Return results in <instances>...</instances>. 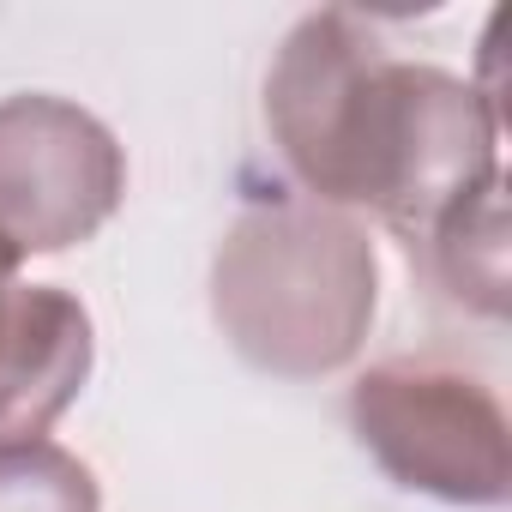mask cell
Returning a JSON list of instances; mask_svg holds the SVG:
<instances>
[{
  "mask_svg": "<svg viewBox=\"0 0 512 512\" xmlns=\"http://www.w3.org/2000/svg\"><path fill=\"white\" fill-rule=\"evenodd\" d=\"M350 422L392 482L452 506L506 500V410L482 380L440 362H380L356 380Z\"/></svg>",
  "mask_w": 512,
  "mask_h": 512,
  "instance_id": "obj_3",
  "label": "cell"
},
{
  "mask_svg": "<svg viewBox=\"0 0 512 512\" xmlns=\"http://www.w3.org/2000/svg\"><path fill=\"white\" fill-rule=\"evenodd\" d=\"M211 314L253 368L320 380L368 338L374 247L350 217L308 199L247 205L217 247Z\"/></svg>",
  "mask_w": 512,
  "mask_h": 512,
  "instance_id": "obj_2",
  "label": "cell"
},
{
  "mask_svg": "<svg viewBox=\"0 0 512 512\" xmlns=\"http://www.w3.org/2000/svg\"><path fill=\"white\" fill-rule=\"evenodd\" d=\"M266 121L296 181L368 205L410 241L500 181L494 103L446 67L392 61L344 7L302 19L266 79Z\"/></svg>",
  "mask_w": 512,
  "mask_h": 512,
  "instance_id": "obj_1",
  "label": "cell"
},
{
  "mask_svg": "<svg viewBox=\"0 0 512 512\" xmlns=\"http://www.w3.org/2000/svg\"><path fill=\"white\" fill-rule=\"evenodd\" d=\"M428 241H434V260H440L446 290H458L482 314H500L506 308V217H500V181L488 193H476L470 205H458Z\"/></svg>",
  "mask_w": 512,
  "mask_h": 512,
  "instance_id": "obj_6",
  "label": "cell"
},
{
  "mask_svg": "<svg viewBox=\"0 0 512 512\" xmlns=\"http://www.w3.org/2000/svg\"><path fill=\"white\" fill-rule=\"evenodd\" d=\"M121 193L127 157L97 115L67 97L0 103V241L19 260L97 235Z\"/></svg>",
  "mask_w": 512,
  "mask_h": 512,
  "instance_id": "obj_4",
  "label": "cell"
},
{
  "mask_svg": "<svg viewBox=\"0 0 512 512\" xmlns=\"http://www.w3.org/2000/svg\"><path fill=\"white\" fill-rule=\"evenodd\" d=\"M13 272H19V253L0 241V314H7V302H13Z\"/></svg>",
  "mask_w": 512,
  "mask_h": 512,
  "instance_id": "obj_8",
  "label": "cell"
},
{
  "mask_svg": "<svg viewBox=\"0 0 512 512\" xmlns=\"http://www.w3.org/2000/svg\"><path fill=\"white\" fill-rule=\"evenodd\" d=\"M0 512H103L97 476L49 440L0 446Z\"/></svg>",
  "mask_w": 512,
  "mask_h": 512,
  "instance_id": "obj_7",
  "label": "cell"
},
{
  "mask_svg": "<svg viewBox=\"0 0 512 512\" xmlns=\"http://www.w3.org/2000/svg\"><path fill=\"white\" fill-rule=\"evenodd\" d=\"M91 380V320L67 290H13L0 314V446L37 440Z\"/></svg>",
  "mask_w": 512,
  "mask_h": 512,
  "instance_id": "obj_5",
  "label": "cell"
}]
</instances>
